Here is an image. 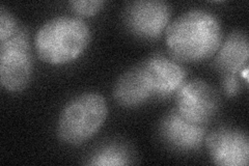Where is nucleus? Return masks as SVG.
<instances>
[{"label": "nucleus", "mask_w": 249, "mask_h": 166, "mask_svg": "<svg viewBox=\"0 0 249 166\" xmlns=\"http://www.w3.org/2000/svg\"><path fill=\"white\" fill-rule=\"evenodd\" d=\"M221 27L211 13L192 10L167 27L166 44L171 55L185 62H198L213 56L221 45Z\"/></svg>", "instance_id": "1"}, {"label": "nucleus", "mask_w": 249, "mask_h": 166, "mask_svg": "<svg viewBox=\"0 0 249 166\" xmlns=\"http://www.w3.org/2000/svg\"><path fill=\"white\" fill-rule=\"evenodd\" d=\"M90 39L89 28L76 17L53 18L38 29L36 48L40 58L51 65H62L76 59Z\"/></svg>", "instance_id": "2"}, {"label": "nucleus", "mask_w": 249, "mask_h": 166, "mask_svg": "<svg viewBox=\"0 0 249 166\" xmlns=\"http://www.w3.org/2000/svg\"><path fill=\"white\" fill-rule=\"evenodd\" d=\"M107 116L105 99L99 93H84L69 102L59 116L57 134L69 145H80L102 127Z\"/></svg>", "instance_id": "3"}, {"label": "nucleus", "mask_w": 249, "mask_h": 166, "mask_svg": "<svg viewBox=\"0 0 249 166\" xmlns=\"http://www.w3.org/2000/svg\"><path fill=\"white\" fill-rule=\"evenodd\" d=\"M33 64L26 30L19 29L0 44V82L9 92H21L28 84Z\"/></svg>", "instance_id": "4"}, {"label": "nucleus", "mask_w": 249, "mask_h": 166, "mask_svg": "<svg viewBox=\"0 0 249 166\" xmlns=\"http://www.w3.org/2000/svg\"><path fill=\"white\" fill-rule=\"evenodd\" d=\"M177 106V111L185 121L202 126L217 113L219 97L207 82L193 80L182 85L178 93Z\"/></svg>", "instance_id": "5"}, {"label": "nucleus", "mask_w": 249, "mask_h": 166, "mask_svg": "<svg viewBox=\"0 0 249 166\" xmlns=\"http://www.w3.org/2000/svg\"><path fill=\"white\" fill-rule=\"evenodd\" d=\"M169 5L160 0H140L129 3L124 9V20L134 35L145 37H159L170 19Z\"/></svg>", "instance_id": "6"}, {"label": "nucleus", "mask_w": 249, "mask_h": 166, "mask_svg": "<svg viewBox=\"0 0 249 166\" xmlns=\"http://www.w3.org/2000/svg\"><path fill=\"white\" fill-rule=\"evenodd\" d=\"M210 156L220 166H246L249 162L247 134L238 129L220 128L206 138Z\"/></svg>", "instance_id": "7"}, {"label": "nucleus", "mask_w": 249, "mask_h": 166, "mask_svg": "<svg viewBox=\"0 0 249 166\" xmlns=\"http://www.w3.org/2000/svg\"><path fill=\"white\" fill-rule=\"evenodd\" d=\"M140 65L154 94L166 96L182 88L186 73L175 61L156 56Z\"/></svg>", "instance_id": "8"}, {"label": "nucleus", "mask_w": 249, "mask_h": 166, "mask_svg": "<svg viewBox=\"0 0 249 166\" xmlns=\"http://www.w3.org/2000/svg\"><path fill=\"white\" fill-rule=\"evenodd\" d=\"M160 131L168 145L183 151L198 148L205 137L202 126L185 121L177 110L164 117Z\"/></svg>", "instance_id": "9"}, {"label": "nucleus", "mask_w": 249, "mask_h": 166, "mask_svg": "<svg viewBox=\"0 0 249 166\" xmlns=\"http://www.w3.org/2000/svg\"><path fill=\"white\" fill-rule=\"evenodd\" d=\"M152 96L154 93L144 77L142 65L123 74L114 85L113 97L124 107L140 105Z\"/></svg>", "instance_id": "10"}, {"label": "nucleus", "mask_w": 249, "mask_h": 166, "mask_svg": "<svg viewBox=\"0 0 249 166\" xmlns=\"http://www.w3.org/2000/svg\"><path fill=\"white\" fill-rule=\"evenodd\" d=\"M249 43L247 35L233 31L222 45L217 56V65L225 74L236 75L247 66Z\"/></svg>", "instance_id": "11"}, {"label": "nucleus", "mask_w": 249, "mask_h": 166, "mask_svg": "<svg viewBox=\"0 0 249 166\" xmlns=\"http://www.w3.org/2000/svg\"><path fill=\"white\" fill-rule=\"evenodd\" d=\"M130 157L124 148L115 145L107 146L93 154L89 162L97 166H120L130 164Z\"/></svg>", "instance_id": "12"}, {"label": "nucleus", "mask_w": 249, "mask_h": 166, "mask_svg": "<svg viewBox=\"0 0 249 166\" xmlns=\"http://www.w3.org/2000/svg\"><path fill=\"white\" fill-rule=\"evenodd\" d=\"M103 0H73L70 2L71 9L80 16H93L103 9Z\"/></svg>", "instance_id": "13"}, {"label": "nucleus", "mask_w": 249, "mask_h": 166, "mask_svg": "<svg viewBox=\"0 0 249 166\" xmlns=\"http://www.w3.org/2000/svg\"><path fill=\"white\" fill-rule=\"evenodd\" d=\"M18 30L17 21L13 17V15L1 6L0 9V41L3 42L10 38Z\"/></svg>", "instance_id": "14"}, {"label": "nucleus", "mask_w": 249, "mask_h": 166, "mask_svg": "<svg viewBox=\"0 0 249 166\" xmlns=\"http://www.w3.org/2000/svg\"><path fill=\"white\" fill-rule=\"evenodd\" d=\"M223 89L228 96H235L239 92V82L233 74H225L223 80Z\"/></svg>", "instance_id": "15"}, {"label": "nucleus", "mask_w": 249, "mask_h": 166, "mask_svg": "<svg viewBox=\"0 0 249 166\" xmlns=\"http://www.w3.org/2000/svg\"><path fill=\"white\" fill-rule=\"evenodd\" d=\"M241 75H242V77H244L246 80H248V69L245 68L241 71Z\"/></svg>", "instance_id": "16"}]
</instances>
